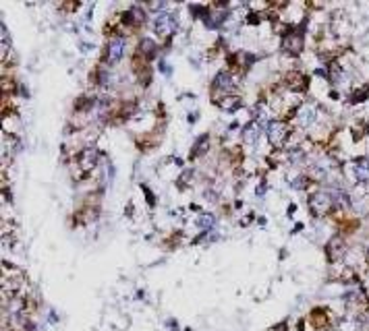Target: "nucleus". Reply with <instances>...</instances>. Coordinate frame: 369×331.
I'll return each mask as SVG.
<instances>
[{
    "mask_svg": "<svg viewBox=\"0 0 369 331\" xmlns=\"http://www.w3.org/2000/svg\"><path fill=\"white\" fill-rule=\"evenodd\" d=\"M287 135H289L287 125L280 123V120H272V123L267 125V137H270L272 145L282 147V145H284V141H287Z\"/></svg>",
    "mask_w": 369,
    "mask_h": 331,
    "instance_id": "f257e3e1",
    "label": "nucleus"
},
{
    "mask_svg": "<svg viewBox=\"0 0 369 331\" xmlns=\"http://www.w3.org/2000/svg\"><path fill=\"white\" fill-rule=\"evenodd\" d=\"M330 207H332V197H330V193H315V195L309 199V209H311L313 215H324Z\"/></svg>",
    "mask_w": 369,
    "mask_h": 331,
    "instance_id": "f03ea898",
    "label": "nucleus"
},
{
    "mask_svg": "<svg viewBox=\"0 0 369 331\" xmlns=\"http://www.w3.org/2000/svg\"><path fill=\"white\" fill-rule=\"evenodd\" d=\"M123 54H125V38L123 36H116L106 46V60L110 64H114V62H119L123 58Z\"/></svg>",
    "mask_w": 369,
    "mask_h": 331,
    "instance_id": "7ed1b4c3",
    "label": "nucleus"
},
{
    "mask_svg": "<svg viewBox=\"0 0 369 331\" xmlns=\"http://www.w3.org/2000/svg\"><path fill=\"white\" fill-rule=\"evenodd\" d=\"M176 27V19L174 15H168V13H158L154 17V29L160 33V36H168V33Z\"/></svg>",
    "mask_w": 369,
    "mask_h": 331,
    "instance_id": "20e7f679",
    "label": "nucleus"
},
{
    "mask_svg": "<svg viewBox=\"0 0 369 331\" xmlns=\"http://www.w3.org/2000/svg\"><path fill=\"white\" fill-rule=\"evenodd\" d=\"M214 87H216V89H220V91L234 89V79H232V75L228 71H220V73L216 75V79H214Z\"/></svg>",
    "mask_w": 369,
    "mask_h": 331,
    "instance_id": "39448f33",
    "label": "nucleus"
},
{
    "mask_svg": "<svg viewBox=\"0 0 369 331\" xmlns=\"http://www.w3.org/2000/svg\"><path fill=\"white\" fill-rule=\"evenodd\" d=\"M342 253H344V242H342V238L340 236L332 238L328 242V257H330V261H338L342 257Z\"/></svg>",
    "mask_w": 369,
    "mask_h": 331,
    "instance_id": "423d86ee",
    "label": "nucleus"
},
{
    "mask_svg": "<svg viewBox=\"0 0 369 331\" xmlns=\"http://www.w3.org/2000/svg\"><path fill=\"white\" fill-rule=\"evenodd\" d=\"M355 178L359 182H367L369 180V160L367 158H359L355 162Z\"/></svg>",
    "mask_w": 369,
    "mask_h": 331,
    "instance_id": "0eeeda50",
    "label": "nucleus"
},
{
    "mask_svg": "<svg viewBox=\"0 0 369 331\" xmlns=\"http://www.w3.org/2000/svg\"><path fill=\"white\" fill-rule=\"evenodd\" d=\"M96 160H98V149L96 147H85L79 155V162L83 168H91L96 166Z\"/></svg>",
    "mask_w": 369,
    "mask_h": 331,
    "instance_id": "6e6552de",
    "label": "nucleus"
},
{
    "mask_svg": "<svg viewBox=\"0 0 369 331\" xmlns=\"http://www.w3.org/2000/svg\"><path fill=\"white\" fill-rule=\"evenodd\" d=\"M125 19L129 21V23H143L145 21V13H143V9L141 7H131L127 13H125Z\"/></svg>",
    "mask_w": 369,
    "mask_h": 331,
    "instance_id": "1a4fd4ad",
    "label": "nucleus"
},
{
    "mask_svg": "<svg viewBox=\"0 0 369 331\" xmlns=\"http://www.w3.org/2000/svg\"><path fill=\"white\" fill-rule=\"evenodd\" d=\"M257 137H259V127H257L255 123H249V125L243 129V139H245V141L253 143V141H257Z\"/></svg>",
    "mask_w": 369,
    "mask_h": 331,
    "instance_id": "9d476101",
    "label": "nucleus"
},
{
    "mask_svg": "<svg viewBox=\"0 0 369 331\" xmlns=\"http://www.w3.org/2000/svg\"><path fill=\"white\" fill-rule=\"evenodd\" d=\"M139 48L143 50V54L147 56V58H154L156 56V44H154V40H149V38H143L141 40V44H139Z\"/></svg>",
    "mask_w": 369,
    "mask_h": 331,
    "instance_id": "9b49d317",
    "label": "nucleus"
},
{
    "mask_svg": "<svg viewBox=\"0 0 369 331\" xmlns=\"http://www.w3.org/2000/svg\"><path fill=\"white\" fill-rule=\"evenodd\" d=\"M214 224H216L214 213H204V215H199V219H197V226H199V228H204V230L214 228Z\"/></svg>",
    "mask_w": 369,
    "mask_h": 331,
    "instance_id": "f8f14e48",
    "label": "nucleus"
},
{
    "mask_svg": "<svg viewBox=\"0 0 369 331\" xmlns=\"http://www.w3.org/2000/svg\"><path fill=\"white\" fill-rule=\"evenodd\" d=\"M206 145H208V135H201L197 141H195V147H193L195 151H193V155H201V153L206 151Z\"/></svg>",
    "mask_w": 369,
    "mask_h": 331,
    "instance_id": "ddd939ff",
    "label": "nucleus"
},
{
    "mask_svg": "<svg viewBox=\"0 0 369 331\" xmlns=\"http://www.w3.org/2000/svg\"><path fill=\"white\" fill-rule=\"evenodd\" d=\"M301 123H303V125H311L313 123V110L311 108H305L303 112H301Z\"/></svg>",
    "mask_w": 369,
    "mask_h": 331,
    "instance_id": "4468645a",
    "label": "nucleus"
},
{
    "mask_svg": "<svg viewBox=\"0 0 369 331\" xmlns=\"http://www.w3.org/2000/svg\"><path fill=\"white\" fill-rule=\"evenodd\" d=\"M303 180H305L303 176H299V178H295V180L291 182V186H293V188H303V186H305V184H303Z\"/></svg>",
    "mask_w": 369,
    "mask_h": 331,
    "instance_id": "2eb2a0df",
    "label": "nucleus"
},
{
    "mask_svg": "<svg viewBox=\"0 0 369 331\" xmlns=\"http://www.w3.org/2000/svg\"><path fill=\"white\" fill-rule=\"evenodd\" d=\"M108 81H110V73H106V71L100 73V83H102V85H110Z\"/></svg>",
    "mask_w": 369,
    "mask_h": 331,
    "instance_id": "dca6fc26",
    "label": "nucleus"
},
{
    "mask_svg": "<svg viewBox=\"0 0 369 331\" xmlns=\"http://www.w3.org/2000/svg\"><path fill=\"white\" fill-rule=\"evenodd\" d=\"M367 259H369V249H367Z\"/></svg>",
    "mask_w": 369,
    "mask_h": 331,
    "instance_id": "f3484780",
    "label": "nucleus"
}]
</instances>
